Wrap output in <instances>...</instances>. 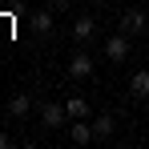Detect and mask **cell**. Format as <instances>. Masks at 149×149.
<instances>
[{"mask_svg":"<svg viewBox=\"0 0 149 149\" xmlns=\"http://www.w3.org/2000/svg\"><path fill=\"white\" fill-rule=\"evenodd\" d=\"M65 113H69V121H85L89 117V101L85 97H65Z\"/></svg>","mask_w":149,"mask_h":149,"instance_id":"obj_8","label":"cell"},{"mask_svg":"<svg viewBox=\"0 0 149 149\" xmlns=\"http://www.w3.org/2000/svg\"><path fill=\"white\" fill-rule=\"evenodd\" d=\"M32 32H36V36H49V32H52V8L32 12Z\"/></svg>","mask_w":149,"mask_h":149,"instance_id":"obj_9","label":"cell"},{"mask_svg":"<svg viewBox=\"0 0 149 149\" xmlns=\"http://www.w3.org/2000/svg\"><path fill=\"white\" fill-rule=\"evenodd\" d=\"M129 93H133V97H141V101L149 97V69H141V73L129 77Z\"/></svg>","mask_w":149,"mask_h":149,"instance_id":"obj_10","label":"cell"},{"mask_svg":"<svg viewBox=\"0 0 149 149\" xmlns=\"http://www.w3.org/2000/svg\"><path fill=\"white\" fill-rule=\"evenodd\" d=\"M145 28H149V16L141 12V8H125L121 12V32L137 36V32H145Z\"/></svg>","mask_w":149,"mask_h":149,"instance_id":"obj_3","label":"cell"},{"mask_svg":"<svg viewBox=\"0 0 149 149\" xmlns=\"http://www.w3.org/2000/svg\"><path fill=\"white\" fill-rule=\"evenodd\" d=\"M105 56H109L113 65H121L125 56H129V32H117V36H109V40H105Z\"/></svg>","mask_w":149,"mask_h":149,"instance_id":"obj_4","label":"cell"},{"mask_svg":"<svg viewBox=\"0 0 149 149\" xmlns=\"http://www.w3.org/2000/svg\"><path fill=\"white\" fill-rule=\"evenodd\" d=\"M69 141H73V145H89V141H97L93 121H89V117H85V121H73V125H69Z\"/></svg>","mask_w":149,"mask_h":149,"instance_id":"obj_5","label":"cell"},{"mask_svg":"<svg viewBox=\"0 0 149 149\" xmlns=\"http://www.w3.org/2000/svg\"><path fill=\"white\" fill-rule=\"evenodd\" d=\"M28 113H32V97H28V93H16V97L8 101V117H12V121H24Z\"/></svg>","mask_w":149,"mask_h":149,"instance_id":"obj_6","label":"cell"},{"mask_svg":"<svg viewBox=\"0 0 149 149\" xmlns=\"http://www.w3.org/2000/svg\"><path fill=\"white\" fill-rule=\"evenodd\" d=\"M93 32H97V20H93V16H77V20H73V36L81 40V45L93 40Z\"/></svg>","mask_w":149,"mask_h":149,"instance_id":"obj_7","label":"cell"},{"mask_svg":"<svg viewBox=\"0 0 149 149\" xmlns=\"http://www.w3.org/2000/svg\"><path fill=\"white\" fill-rule=\"evenodd\" d=\"M12 145V137H8V133H0V149H8Z\"/></svg>","mask_w":149,"mask_h":149,"instance_id":"obj_13","label":"cell"},{"mask_svg":"<svg viewBox=\"0 0 149 149\" xmlns=\"http://www.w3.org/2000/svg\"><path fill=\"white\" fill-rule=\"evenodd\" d=\"M93 69H97V61H93L89 52H73V56H69V77H73V81H89Z\"/></svg>","mask_w":149,"mask_h":149,"instance_id":"obj_1","label":"cell"},{"mask_svg":"<svg viewBox=\"0 0 149 149\" xmlns=\"http://www.w3.org/2000/svg\"><path fill=\"white\" fill-rule=\"evenodd\" d=\"M65 117H69V113H65L61 101H45V105H40V125H45V129H61Z\"/></svg>","mask_w":149,"mask_h":149,"instance_id":"obj_2","label":"cell"},{"mask_svg":"<svg viewBox=\"0 0 149 149\" xmlns=\"http://www.w3.org/2000/svg\"><path fill=\"white\" fill-rule=\"evenodd\" d=\"M49 8L52 12H65V8H73V0H49Z\"/></svg>","mask_w":149,"mask_h":149,"instance_id":"obj_12","label":"cell"},{"mask_svg":"<svg viewBox=\"0 0 149 149\" xmlns=\"http://www.w3.org/2000/svg\"><path fill=\"white\" fill-rule=\"evenodd\" d=\"M113 129H117V121H113L109 113H101L97 121H93V133H97V141H109V137H113Z\"/></svg>","mask_w":149,"mask_h":149,"instance_id":"obj_11","label":"cell"}]
</instances>
